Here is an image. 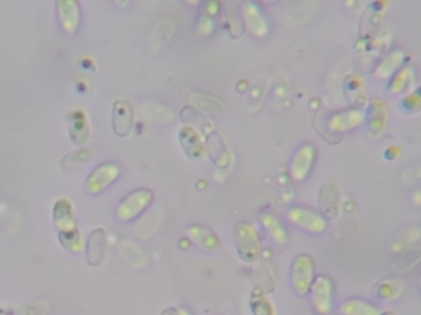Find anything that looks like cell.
I'll list each match as a JSON object with an SVG mask.
<instances>
[{
    "instance_id": "obj_1",
    "label": "cell",
    "mask_w": 421,
    "mask_h": 315,
    "mask_svg": "<svg viewBox=\"0 0 421 315\" xmlns=\"http://www.w3.org/2000/svg\"><path fill=\"white\" fill-rule=\"evenodd\" d=\"M235 248L240 259L252 263L262 253L261 235L255 226L249 222H239L234 228Z\"/></svg>"
},
{
    "instance_id": "obj_2",
    "label": "cell",
    "mask_w": 421,
    "mask_h": 315,
    "mask_svg": "<svg viewBox=\"0 0 421 315\" xmlns=\"http://www.w3.org/2000/svg\"><path fill=\"white\" fill-rule=\"evenodd\" d=\"M286 218L295 228L308 234L321 235L327 228L325 218L317 210L305 206H291L287 210Z\"/></svg>"
},
{
    "instance_id": "obj_3",
    "label": "cell",
    "mask_w": 421,
    "mask_h": 315,
    "mask_svg": "<svg viewBox=\"0 0 421 315\" xmlns=\"http://www.w3.org/2000/svg\"><path fill=\"white\" fill-rule=\"evenodd\" d=\"M316 275L315 262L310 255L301 254L293 259L290 279L292 287L298 295H305L310 292Z\"/></svg>"
},
{
    "instance_id": "obj_4",
    "label": "cell",
    "mask_w": 421,
    "mask_h": 315,
    "mask_svg": "<svg viewBox=\"0 0 421 315\" xmlns=\"http://www.w3.org/2000/svg\"><path fill=\"white\" fill-rule=\"evenodd\" d=\"M153 199L154 194L150 189L134 191L121 201L116 209V218L123 222H130L139 218Z\"/></svg>"
},
{
    "instance_id": "obj_5",
    "label": "cell",
    "mask_w": 421,
    "mask_h": 315,
    "mask_svg": "<svg viewBox=\"0 0 421 315\" xmlns=\"http://www.w3.org/2000/svg\"><path fill=\"white\" fill-rule=\"evenodd\" d=\"M334 283L327 275H317L310 292L311 303L318 314L327 315L331 312L334 298Z\"/></svg>"
},
{
    "instance_id": "obj_6",
    "label": "cell",
    "mask_w": 421,
    "mask_h": 315,
    "mask_svg": "<svg viewBox=\"0 0 421 315\" xmlns=\"http://www.w3.org/2000/svg\"><path fill=\"white\" fill-rule=\"evenodd\" d=\"M121 170L116 163H105L92 172L87 181V189L92 194H99L104 191L119 178Z\"/></svg>"
},
{
    "instance_id": "obj_7",
    "label": "cell",
    "mask_w": 421,
    "mask_h": 315,
    "mask_svg": "<svg viewBox=\"0 0 421 315\" xmlns=\"http://www.w3.org/2000/svg\"><path fill=\"white\" fill-rule=\"evenodd\" d=\"M112 117L116 134L121 137L128 135L134 122V111L130 103L125 100L115 102Z\"/></svg>"
},
{
    "instance_id": "obj_8",
    "label": "cell",
    "mask_w": 421,
    "mask_h": 315,
    "mask_svg": "<svg viewBox=\"0 0 421 315\" xmlns=\"http://www.w3.org/2000/svg\"><path fill=\"white\" fill-rule=\"evenodd\" d=\"M106 247V234L102 229L92 232L87 243V257L89 263L97 266L102 263Z\"/></svg>"
},
{
    "instance_id": "obj_9",
    "label": "cell",
    "mask_w": 421,
    "mask_h": 315,
    "mask_svg": "<svg viewBox=\"0 0 421 315\" xmlns=\"http://www.w3.org/2000/svg\"><path fill=\"white\" fill-rule=\"evenodd\" d=\"M261 224L269 235L278 244H285L288 240V233L280 219L271 213H265L261 216Z\"/></svg>"
},
{
    "instance_id": "obj_10",
    "label": "cell",
    "mask_w": 421,
    "mask_h": 315,
    "mask_svg": "<svg viewBox=\"0 0 421 315\" xmlns=\"http://www.w3.org/2000/svg\"><path fill=\"white\" fill-rule=\"evenodd\" d=\"M342 315H380L374 305L361 299H350L342 304Z\"/></svg>"
},
{
    "instance_id": "obj_11",
    "label": "cell",
    "mask_w": 421,
    "mask_h": 315,
    "mask_svg": "<svg viewBox=\"0 0 421 315\" xmlns=\"http://www.w3.org/2000/svg\"><path fill=\"white\" fill-rule=\"evenodd\" d=\"M250 307L253 315H274L270 300L260 289L253 290L250 299Z\"/></svg>"
},
{
    "instance_id": "obj_12",
    "label": "cell",
    "mask_w": 421,
    "mask_h": 315,
    "mask_svg": "<svg viewBox=\"0 0 421 315\" xmlns=\"http://www.w3.org/2000/svg\"><path fill=\"white\" fill-rule=\"evenodd\" d=\"M190 235L200 247L213 249L216 248L219 243L216 235H214L210 230L207 228H203L202 226L193 225V227L190 229Z\"/></svg>"
},
{
    "instance_id": "obj_13",
    "label": "cell",
    "mask_w": 421,
    "mask_h": 315,
    "mask_svg": "<svg viewBox=\"0 0 421 315\" xmlns=\"http://www.w3.org/2000/svg\"><path fill=\"white\" fill-rule=\"evenodd\" d=\"M161 315H190L187 310L178 309L174 307L166 308Z\"/></svg>"
}]
</instances>
